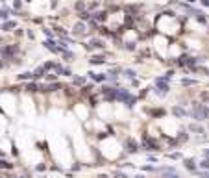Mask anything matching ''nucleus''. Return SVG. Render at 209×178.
Returning <instances> with one entry per match:
<instances>
[{"label": "nucleus", "instance_id": "obj_54", "mask_svg": "<svg viewBox=\"0 0 209 178\" xmlns=\"http://www.w3.org/2000/svg\"><path fill=\"white\" fill-rule=\"evenodd\" d=\"M2 67H4V63H2V61H0V69H2Z\"/></svg>", "mask_w": 209, "mask_h": 178}, {"label": "nucleus", "instance_id": "obj_2", "mask_svg": "<svg viewBox=\"0 0 209 178\" xmlns=\"http://www.w3.org/2000/svg\"><path fill=\"white\" fill-rule=\"evenodd\" d=\"M169 89H170V85L167 84V80H163V76H157V78H155V89H154V91H155L159 97H165V95L169 93Z\"/></svg>", "mask_w": 209, "mask_h": 178}, {"label": "nucleus", "instance_id": "obj_23", "mask_svg": "<svg viewBox=\"0 0 209 178\" xmlns=\"http://www.w3.org/2000/svg\"><path fill=\"white\" fill-rule=\"evenodd\" d=\"M91 74V78L95 80V82H104V80H107V74H95V73H89Z\"/></svg>", "mask_w": 209, "mask_h": 178}, {"label": "nucleus", "instance_id": "obj_4", "mask_svg": "<svg viewBox=\"0 0 209 178\" xmlns=\"http://www.w3.org/2000/svg\"><path fill=\"white\" fill-rule=\"evenodd\" d=\"M117 91H119V87H102V95L106 97L107 102H113V100H117Z\"/></svg>", "mask_w": 209, "mask_h": 178}, {"label": "nucleus", "instance_id": "obj_46", "mask_svg": "<svg viewBox=\"0 0 209 178\" xmlns=\"http://www.w3.org/2000/svg\"><path fill=\"white\" fill-rule=\"evenodd\" d=\"M44 34H46V37H52V35H54L52 30H48V28H44Z\"/></svg>", "mask_w": 209, "mask_h": 178}, {"label": "nucleus", "instance_id": "obj_12", "mask_svg": "<svg viewBox=\"0 0 209 178\" xmlns=\"http://www.w3.org/2000/svg\"><path fill=\"white\" fill-rule=\"evenodd\" d=\"M172 113H174L176 117L183 119L185 115H187V111H185V108H181V106H174V108H172Z\"/></svg>", "mask_w": 209, "mask_h": 178}, {"label": "nucleus", "instance_id": "obj_41", "mask_svg": "<svg viewBox=\"0 0 209 178\" xmlns=\"http://www.w3.org/2000/svg\"><path fill=\"white\" fill-rule=\"evenodd\" d=\"M172 74H174V71H169V73H167V74L163 76V80H167V82H169V80L172 78Z\"/></svg>", "mask_w": 209, "mask_h": 178}, {"label": "nucleus", "instance_id": "obj_31", "mask_svg": "<svg viewBox=\"0 0 209 178\" xmlns=\"http://www.w3.org/2000/svg\"><path fill=\"white\" fill-rule=\"evenodd\" d=\"M63 59H68V61H71V59H74V54H72L71 50H65V52H63Z\"/></svg>", "mask_w": 209, "mask_h": 178}, {"label": "nucleus", "instance_id": "obj_36", "mask_svg": "<svg viewBox=\"0 0 209 178\" xmlns=\"http://www.w3.org/2000/svg\"><path fill=\"white\" fill-rule=\"evenodd\" d=\"M196 174H198V178H209V171H196Z\"/></svg>", "mask_w": 209, "mask_h": 178}, {"label": "nucleus", "instance_id": "obj_43", "mask_svg": "<svg viewBox=\"0 0 209 178\" xmlns=\"http://www.w3.org/2000/svg\"><path fill=\"white\" fill-rule=\"evenodd\" d=\"M20 6H22V2H20V0H15V4H13V8H15V9H20Z\"/></svg>", "mask_w": 209, "mask_h": 178}, {"label": "nucleus", "instance_id": "obj_8", "mask_svg": "<svg viewBox=\"0 0 209 178\" xmlns=\"http://www.w3.org/2000/svg\"><path fill=\"white\" fill-rule=\"evenodd\" d=\"M32 76H33V80H41L43 76H46V67H44V65L37 67V69L32 73Z\"/></svg>", "mask_w": 209, "mask_h": 178}, {"label": "nucleus", "instance_id": "obj_1", "mask_svg": "<svg viewBox=\"0 0 209 178\" xmlns=\"http://www.w3.org/2000/svg\"><path fill=\"white\" fill-rule=\"evenodd\" d=\"M193 117L196 121H209V108L202 102H194L193 104Z\"/></svg>", "mask_w": 209, "mask_h": 178}, {"label": "nucleus", "instance_id": "obj_50", "mask_svg": "<svg viewBox=\"0 0 209 178\" xmlns=\"http://www.w3.org/2000/svg\"><path fill=\"white\" fill-rule=\"evenodd\" d=\"M167 178H179L178 174H170V176H167Z\"/></svg>", "mask_w": 209, "mask_h": 178}, {"label": "nucleus", "instance_id": "obj_27", "mask_svg": "<svg viewBox=\"0 0 209 178\" xmlns=\"http://www.w3.org/2000/svg\"><path fill=\"white\" fill-rule=\"evenodd\" d=\"M11 13H15L13 9H0V19H8Z\"/></svg>", "mask_w": 209, "mask_h": 178}, {"label": "nucleus", "instance_id": "obj_44", "mask_svg": "<svg viewBox=\"0 0 209 178\" xmlns=\"http://www.w3.org/2000/svg\"><path fill=\"white\" fill-rule=\"evenodd\" d=\"M107 136H109V134H107V132H102V134H98V139H106Z\"/></svg>", "mask_w": 209, "mask_h": 178}, {"label": "nucleus", "instance_id": "obj_11", "mask_svg": "<svg viewBox=\"0 0 209 178\" xmlns=\"http://www.w3.org/2000/svg\"><path fill=\"white\" fill-rule=\"evenodd\" d=\"M107 19V11H96V13H92V20L95 22H104Z\"/></svg>", "mask_w": 209, "mask_h": 178}, {"label": "nucleus", "instance_id": "obj_52", "mask_svg": "<svg viewBox=\"0 0 209 178\" xmlns=\"http://www.w3.org/2000/svg\"><path fill=\"white\" fill-rule=\"evenodd\" d=\"M193 2H196V0H187V4H193Z\"/></svg>", "mask_w": 209, "mask_h": 178}, {"label": "nucleus", "instance_id": "obj_33", "mask_svg": "<svg viewBox=\"0 0 209 178\" xmlns=\"http://www.w3.org/2000/svg\"><path fill=\"white\" fill-rule=\"evenodd\" d=\"M122 74H124L126 78H135V71H131V69H126Z\"/></svg>", "mask_w": 209, "mask_h": 178}, {"label": "nucleus", "instance_id": "obj_26", "mask_svg": "<svg viewBox=\"0 0 209 178\" xmlns=\"http://www.w3.org/2000/svg\"><path fill=\"white\" fill-rule=\"evenodd\" d=\"M74 9H76L78 13H80V11H83V9H85V2H83V0H78V2L74 4Z\"/></svg>", "mask_w": 209, "mask_h": 178}, {"label": "nucleus", "instance_id": "obj_19", "mask_svg": "<svg viewBox=\"0 0 209 178\" xmlns=\"http://www.w3.org/2000/svg\"><path fill=\"white\" fill-rule=\"evenodd\" d=\"M91 89H92V85H83V87L80 89L78 95H80V97H89V95H91Z\"/></svg>", "mask_w": 209, "mask_h": 178}, {"label": "nucleus", "instance_id": "obj_10", "mask_svg": "<svg viewBox=\"0 0 209 178\" xmlns=\"http://www.w3.org/2000/svg\"><path fill=\"white\" fill-rule=\"evenodd\" d=\"M183 167L187 169V171H193V173H196V171H198V167H196V162H194V160H191V158L183 160Z\"/></svg>", "mask_w": 209, "mask_h": 178}, {"label": "nucleus", "instance_id": "obj_55", "mask_svg": "<svg viewBox=\"0 0 209 178\" xmlns=\"http://www.w3.org/2000/svg\"><path fill=\"white\" fill-rule=\"evenodd\" d=\"M0 43H2V37H0Z\"/></svg>", "mask_w": 209, "mask_h": 178}, {"label": "nucleus", "instance_id": "obj_39", "mask_svg": "<svg viewBox=\"0 0 209 178\" xmlns=\"http://www.w3.org/2000/svg\"><path fill=\"white\" fill-rule=\"evenodd\" d=\"M96 104H98V98H95V97H91V98H89V106H91V108H95Z\"/></svg>", "mask_w": 209, "mask_h": 178}, {"label": "nucleus", "instance_id": "obj_13", "mask_svg": "<svg viewBox=\"0 0 209 178\" xmlns=\"http://www.w3.org/2000/svg\"><path fill=\"white\" fill-rule=\"evenodd\" d=\"M57 89H63V85H61L59 82H52V84H48V85H44L43 91H57Z\"/></svg>", "mask_w": 209, "mask_h": 178}, {"label": "nucleus", "instance_id": "obj_58", "mask_svg": "<svg viewBox=\"0 0 209 178\" xmlns=\"http://www.w3.org/2000/svg\"><path fill=\"white\" fill-rule=\"evenodd\" d=\"M0 178H2V176H0Z\"/></svg>", "mask_w": 209, "mask_h": 178}, {"label": "nucleus", "instance_id": "obj_7", "mask_svg": "<svg viewBox=\"0 0 209 178\" xmlns=\"http://www.w3.org/2000/svg\"><path fill=\"white\" fill-rule=\"evenodd\" d=\"M126 148H128V152H130V154H135V152L139 150V145H137V141H135V139L128 137V139H126Z\"/></svg>", "mask_w": 209, "mask_h": 178}, {"label": "nucleus", "instance_id": "obj_17", "mask_svg": "<svg viewBox=\"0 0 209 178\" xmlns=\"http://www.w3.org/2000/svg\"><path fill=\"white\" fill-rule=\"evenodd\" d=\"M13 28H17V22H15V20H6L4 24H2V30H4V32H9V30H13Z\"/></svg>", "mask_w": 209, "mask_h": 178}, {"label": "nucleus", "instance_id": "obj_34", "mask_svg": "<svg viewBox=\"0 0 209 178\" xmlns=\"http://www.w3.org/2000/svg\"><path fill=\"white\" fill-rule=\"evenodd\" d=\"M85 84V78L83 76H76L74 78V85H83Z\"/></svg>", "mask_w": 209, "mask_h": 178}, {"label": "nucleus", "instance_id": "obj_47", "mask_svg": "<svg viewBox=\"0 0 209 178\" xmlns=\"http://www.w3.org/2000/svg\"><path fill=\"white\" fill-rule=\"evenodd\" d=\"M72 169H74V171H80V169H82V165H80V163H74V165H72Z\"/></svg>", "mask_w": 209, "mask_h": 178}, {"label": "nucleus", "instance_id": "obj_6", "mask_svg": "<svg viewBox=\"0 0 209 178\" xmlns=\"http://www.w3.org/2000/svg\"><path fill=\"white\" fill-rule=\"evenodd\" d=\"M143 143H145L146 150H157V148H159V145H157L154 139H150L148 136H145V137H143Z\"/></svg>", "mask_w": 209, "mask_h": 178}, {"label": "nucleus", "instance_id": "obj_5", "mask_svg": "<svg viewBox=\"0 0 209 178\" xmlns=\"http://www.w3.org/2000/svg\"><path fill=\"white\" fill-rule=\"evenodd\" d=\"M43 44H44V48H46V50H50L52 54H63V52H65L61 47H57V44H56V41H54V39H46Z\"/></svg>", "mask_w": 209, "mask_h": 178}, {"label": "nucleus", "instance_id": "obj_24", "mask_svg": "<svg viewBox=\"0 0 209 178\" xmlns=\"http://www.w3.org/2000/svg\"><path fill=\"white\" fill-rule=\"evenodd\" d=\"M194 19H196L198 22H202V24H205V22H207V17H205V13H204V11H198V13L194 15Z\"/></svg>", "mask_w": 209, "mask_h": 178}, {"label": "nucleus", "instance_id": "obj_15", "mask_svg": "<svg viewBox=\"0 0 209 178\" xmlns=\"http://www.w3.org/2000/svg\"><path fill=\"white\" fill-rule=\"evenodd\" d=\"M26 89H28L30 93H37V91H43L44 85H41V84H28V85H26Z\"/></svg>", "mask_w": 209, "mask_h": 178}, {"label": "nucleus", "instance_id": "obj_45", "mask_svg": "<svg viewBox=\"0 0 209 178\" xmlns=\"http://www.w3.org/2000/svg\"><path fill=\"white\" fill-rule=\"evenodd\" d=\"M63 74H65V76H71V74H72V71L67 67V69H63Z\"/></svg>", "mask_w": 209, "mask_h": 178}, {"label": "nucleus", "instance_id": "obj_53", "mask_svg": "<svg viewBox=\"0 0 209 178\" xmlns=\"http://www.w3.org/2000/svg\"><path fill=\"white\" fill-rule=\"evenodd\" d=\"M204 154H205V156H209V148H207V150H205V152H204Z\"/></svg>", "mask_w": 209, "mask_h": 178}, {"label": "nucleus", "instance_id": "obj_20", "mask_svg": "<svg viewBox=\"0 0 209 178\" xmlns=\"http://www.w3.org/2000/svg\"><path fill=\"white\" fill-rule=\"evenodd\" d=\"M189 130H191V132H196V134H204V132H205L204 126H200L198 123H193V124L189 126Z\"/></svg>", "mask_w": 209, "mask_h": 178}, {"label": "nucleus", "instance_id": "obj_30", "mask_svg": "<svg viewBox=\"0 0 209 178\" xmlns=\"http://www.w3.org/2000/svg\"><path fill=\"white\" fill-rule=\"evenodd\" d=\"M11 167H13V163H9L6 160H0V169H11Z\"/></svg>", "mask_w": 209, "mask_h": 178}, {"label": "nucleus", "instance_id": "obj_28", "mask_svg": "<svg viewBox=\"0 0 209 178\" xmlns=\"http://www.w3.org/2000/svg\"><path fill=\"white\" fill-rule=\"evenodd\" d=\"M189 139V134L185 130H179V136H178V141H187Z\"/></svg>", "mask_w": 209, "mask_h": 178}, {"label": "nucleus", "instance_id": "obj_40", "mask_svg": "<svg viewBox=\"0 0 209 178\" xmlns=\"http://www.w3.org/2000/svg\"><path fill=\"white\" fill-rule=\"evenodd\" d=\"M46 80H50V82H56V80H57V74H46Z\"/></svg>", "mask_w": 209, "mask_h": 178}, {"label": "nucleus", "instance_id": "obj_14", "mask_svg": "<svg viewBox=\"0 0 209 178\" xmlns=\"http://www.w3.org/2000/svg\"><path fill=\"white\" fill-rule=\"evenodd\" d=\"M89 63H91V65H104V63H106V58H104V56H91Z\"/></svg>", "mask_w": 209, "mask_h": 178}, {"label": "nucleus", "instance_id": "obj_42", "mask_svg": "<svg viewBox=\"0 0 209 178\" xmlns=\"http://www.w3.org/2000/svg\"><path fill=\"white\" fill-rule=\"evenodd\" d=\"M98 6H100V2H98V0H95V2H92V4H91L89 8H91V9H96Z\"/></svg>", "mask_w": 209, "mask_h": 178}, {"label": "nucleus", "instance_id": "obj_35", "mask_svg": "<svg viewBox=\"0 0 209 178\" xmlns=\"http://www.w3.org/2000/svg\"><path fill=\"white\" fill-rule=\"evenodd\" d=\"M135 102H137V98H135V97H130V98L126 100V106H128V108H133Z\"/></svg>", "mask_w": 209, "mask_h": 178}, {"label": "nucleus", "instance_id": "obj_3", "mask_svg": "<svg viewBox=\"0 0 209 178\" xmlns=\"http://www.w3.org/2000/svg\"><path fill=\"white\" fill-rule=\"evenodd\" d=\"M19 52H20V48H19V44H8V47H2V54L6 59H15L17 56H19Z\"/></svg>", "mask_w": 209, "mask_h": 178}, {"label": "nucleus", "instance_id": "obj_32", "mask_svg": "<svg viewBox=\"0 0 209 178\" xmlns=\"http://www.w3.org/2000/svg\"><path fill=\"white\" fill-rule=\"evenodd\" d=\"M30 78H33L32 73H22V74H19V80H20V82H22V80H30Z\"/></svg>", "mask_w": 209, "mask_h": 178}, {"label": "nucleus", "instance_id": "obj_18", "mask_svg": "<svg viewBox=\"0 0 209 178\" xmlns=\"http://www.w3.org/2000/svg\"><path fill=\"white\" fill-rule=\"evenodd\" d=\"M181 85H183V87H191V85H198V80H193V78H181Z\"/></svg>", "mask_w": 209, "mask_h": 178}, {"label": "nucleus", "instance_id": "obj_25", "mask_svg": "<svg viewBox=\"0 0 209 178\" xmlns=\"http://www.w3.org/2000/svg\"><path fill=\"white\" fill-rule=\"evenodd\" d=\"M74 32H76V34H85V32H87V28H85L83 22H78V24L74 26Z\"/></svg>", "mask_w": 209, "mask_h": 178}, {"label": "nucleus", "instance_id": "obj_57", "mask_svg": "<svg viewBox=\"0 0 209 178\" xmlns=\"http://www.w3.org/2000/svg\"><path fill=\"white\" fill-rule=\"evenodd\" d=\"M207 130H209V126H207Z\"/></svg>", "mask_w": 209, "mask_h": 178}, {"label": "nucleus", "instance_id": "obj_49", "mask_svg": "<svg viewBox=\"0 0 209 178\" xmlns=\"http://www.w3.org/2000/svg\"><path fill=\"white\" fill-rule=\"evenodd\" d=\"M50 6H52V8H56V6H57V0H50Z\"/></svg>", "mask_w": 209, "mask_h": 178}, {"label": "nucleus", "instance_id": "obj_9", "mask_svg": "<svg viewBox=\"0 0 209 178\" xmlns=\"http://www.w3.org/2000/svg\"><path fill=\"white\" fill-rule=\"evenodd\" d=\"M130 97H131V93L128 91V89H120V87H119V91H117V100H122V102H126Z\"/></svg>", "mask_w": 209, "mask_h": 178}, {"label": "nucleus", "instance_id": "obj_38", "mask_svg": "<svg viewBox=\"0 0 209 178\" xmlns=\"http://www.w3.org/2000/svg\"><path fill=\"white\" fill-rule=\"evenodd\" d=\"M44 67H46V71H50V69H56V63L54 61H46Z\"/></svg>", "mask_w": 209, "mask_h": 178}, {"label": "nucleus", "instance_id": "obj_22", "mask_svg": "<svg viewBox=\"0 0 209 178\" xmlns=\"http://www.w3.org/2000/svg\"><path fill=\"white\" fill-rule=\"evenodd\" d=\"M78 17H80V20H91V19H92V13H89V11L83 9V11L78 13Z\"/></svg>", "mask_w": 209, "mask_h": 178}, {"label": "nucleus", "instance_id": "obj_29", "mask_svg": "<svg viewBox=\"0 0 209 178\" xmlns=\"http://www.w3.org/2000/svg\"><path fill=\"white\" fill-rule=\"evenodd\" d=\"M150 113H152L154 117H163V115H165V109H152Z\"/></svg>", "mask_w": 209, "mask_h": 178}, {"label": "nucleus", "instance_id": "obj_21", "mask_svg": "<svg viewBox=\"0 0 209 178\" xmlns=\"http://www.w3.org/2000/svg\"><path fill=\"white\" fill-rule=\"evenodd\" d=\"M63 91H65V95H67V97H76L74 87H71V85H63Z\"/></svg>", "mask_w": 209, "mask_h": 178}, {"label": "nucleus", "instance_id": "obj_37", "mask_svg": "<svg viewBox=\"0 0 209 178\" xmlns=\"http://www.w3.org/2000/svg\"><path fill=\"white\" fill-rule=\"evenodd\" d=\"M122 47H124L126 50H135V43H124Z\"/></svg>", "mask_w": 209, "mask_h": 178}, {"label": "nucleus", "instance_id": "obj_16", "mask_svg": "<svg viewBox=\"0 0 209 178\" xmlns=\"http://www.w3.org/2000/svg\"><path fill=\"white\" fill-rule=\"evenodd\" d=\"M89 44H91L92 48H104V47H106V44H104V41H102V39H96V37H92Z\"/></svg>", "mask_w": 209, "mask_h": 178}, {"label": "nucleus", "instance_id": "obj_48", "mask_svg": "<svg viewBox=\"0 0 209 178\" xmlns=\"http://www.w3.org/2000/svg\"><path fill=\"white\" fill-rule=\"evenodd\" d=\"M200 4H202V6H207V8H209V0H200Z\"/></svg>", "mask_w": 209, "mask_h": 178}, {"label": "nucleus", "instance_id": "obj_56", "mask_svg": "<svg viewBox=\"0 0 209 178\" xmlns=\"http://www.w3.org/2000/svg\"><path fill=\"white\" fill-rule=\"evenodd\" d=\"M11 178H17V176H11Z\"/></svg>", "mask_w": 209, "mask_h": 178}, {"label": "nucleus", "instance_id": "obj_51", "mask_svg": "<svg viewBox=\"0 0 209 178\" xmlns=\"http://www.w3.org/2000/svg\"><path fill=\"white\" fill-rule=\"evenodd\" d=\"M133 178H145V176H143V174H137V176H133Z\"/></svg>", "mask_w": 209, "mask_h": 178}]
</instances>
